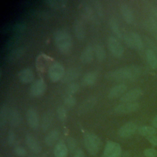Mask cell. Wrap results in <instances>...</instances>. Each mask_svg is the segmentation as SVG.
I'll return each instance as SVG.
<instances>
[{"label": "cell", "mask_w": 157, "mask_h": 157, "mask_svg": "<svg viewBox=\"0 0 157 157\" xmlns=\"http://www.w3.org/2000/svg\"><path fill=\"white\" fill-rule=\"evenodd\" d=\"M145 56L150 66L153 69H157V55L151 50L147 49L145 52Z\"/></svg>", "instance_id": "27"}, {"label": "cell", "mask_w": 157, "mask_h": 157, "mask_svg": "<svg viewBox=\"0 0 157 157\" xmlns=\"http://www.w3.org/2000/svg\"><path fill=\"white\" fill-rule=\"evenodd\" d=\"M127 90V86L124 83H120L113 86L108 93V98L109 99H114L124 94Z\"/></svg>", "instance_id": "19"}, {"label": "cell", "mask_w": 157, "mask_h": 157, "mask_svg": "<svg viewBox=\"0 0 157 157\" xmlns=\"http://www.w3.org/2000/svg\"><path fill=\"white\" fill-rule=\"evenodd\" d=\"M109 25L112 31L116 35L118 38H123V34L120 29V25L117 20V19L114 17H112L109 19Z\"/></svg>", "instance_id": "28"}, {"label": "cell", "mask_w": 157, "mask_h": 157, "mask_svg": "<svg viewBox=\"0 0 157 157\" xmlns=\"http://www.w3.org/2000/svg\"><path fill=\"white\" fill-rule=\"evenodd\" d=\"M7 140V142L9 145H12L14 144V142L15 140V135L14 132L12 130H10L8 132Z\"/></svg>", "instance_id": "46"}, {"label": "cell", "mask_w": 157, "mask_h": 157, "mask_svg": "<svg viewBox=\"0 0 157 157\" xmlns=\"http://www.w3.org/2000/svg\"><path fill=\"white\" fill-rule=\"evenodd\" d=\"M94 55L96 59L99 61H102L105 59L106 57V52L104 47L101 44H97L94 47Z\"/></svg>", "instance_id": "30"}, {"label": "cell", "mask_w": 157, "mask_h": 157, "mask_svg": "<svg viewBox=\"0 0 157 157\" xmlns=\"http://www.w3.org/2000/svg\"><path fill=\"white\" fill-rule=\"evenodd\" d=\"M8 113L9 109L6 107V105H1L0 109V126L1 128H3L6 123L8 121Z\"/></svg>", "instance_id": "35"}, {"label": "cell", "mask_w": 157, "mask_h": 157, "mask_svg": "<svg viewBox=\"0 0 157 157\" xmlns=\"http://www.w3.org/2000/svg\"><path fill=\"white\" fill-rule=\"evenodd\" d=\"M21 121V117L20 112L15 109H10L9 110L8 122L10 126L17 127L19 126Z\"/></svg>", "instance_id": "20"}, {"label": "cell", "mask_w": 157, "mask_h": 157, "mask_svg": "<svg viewBox=\"0 0 157 157\" xmlns=\"http://www.w3.org/2000/svg\"><path fill=\"white\" fill-rule=\"evenodd\" d=\"M18 78L23 83H33L34 82V74L31 68H23L18 72Z\"/></svg>", "instance_id": "14"}, {"label": "cell", "mask_w": 157, "mask_h": 157, "mask_svg": "<svg viewBox=\"0 0 157 157\" xmlns=\"http://www.w3.org/2000/svg\"><path fill=\"white\" fill-rule=\"evenodd\" d=\"M145 26L148 31H149L155 37H157V21L151 18H149V20L146 21Z\"/></svg>", "instance_id": "32"}, {"label": "cell", "mask_w": 157, "mask_h": 157, "mask_svg": "<svg viewBox=\"0 0 157 157\" xmlns=\"http://www.w3.org/2000/svg\"><path fill=\"white\" fill-rule=\"evenodd\" d=\"M152 126H153V127H154L155 128H157V115L153 119Z\"/></svg>", "instance_id": "50"}, {"label": "cell", "mask_w": 157, "mask_h": 157, "mask_svg": "<svg viewBox=\"0 0 157 157\" xmlns=\"http://www.w3.org/2000/svg\"><path fill=\"white\" fill-rule=\"evenodd\" d=\"M47 85L45 82L40 78L32 83L29 88V94L33 97H40L45 93Z\"/></svg>", "instance_id": "7"}, {"label": "cell", "mask_w": 157, "mask_h": 157, "mask_svg": "<svg viewBox=\"0 0 157 157\" xmlns=\"http://www.w3.org/2000/svg\"><path fill=\"white\" fill-rule=\"evenodd\" d=\"M21 39V34H13L6 42L4 47L6 50L11 49L17 45Z\"/></svg>", "instance_id": "29"}, {"label": "cell", "mask_w": 157, "mask_h": 157, "mask_svg": "<svg viewBox=\"0 0 157 157\" xmlns=\"http://www.w3.org/2000/svg\"><path fill=\"white\" fill-rule=\"evenodd\" d=\"M53 153L55 157H67L69 149L64 143L60 142L55 145Z\"/></svg>", "instance_id": "23"}, {"label": "cell", "mask_w": 157, "mask_h": 157, "mask_svg": "<svg viewBox=\"0 0 157 157\" xmlns=\"http://www.w3.org/2000/svg\"><path fill=\"white\" fill-rule=\"evenodd\" d=\"M138 133L141 136L149 137L151 136H153L156 133V129L154 127L148 126H144L138 128Z\"/></svg>", "instance_id": "34"}, {"label": "cell", "mask_w": 157, "mask_h": 157, "mask_svg": "<svg viewBox=\"0 0 157 157\" xmlns=\"http://www.w3.org/2000/svg\"><path fill=\"white\" fill-rule=\"evenodd\" d=\"M29 157H35V156H29Z\"/></svg>", "instance_id": "53"}, {"label": "cell", "mask_w": 157, "mask_h": 157, "mask_svg": "<svg viewBox=\"0 0 157 157\" xmlns=\"http://www.w3.org/2000/svg\"><path fill=\"white\" fill-rule=\"evenodd\" d=\"M141 74V69L136 65H130L105 73V79L113 81L131 80L138 78Z\"/></svg>", "instance_id": "1"}, {"label": "cell", "mask_w": 157, "mask_h": 157, "mask_svg": "<svg viewBox=\"0 0 157 157\" xmlns=\"http://www.w3.org/2000/svg\"><path fill=\"white\" fill-rule=\"evenodd\" d=\"M81 71L78 67H71L68 69L64 74V76L61 80L64 83H71L74 80L77 79L80 75Z\"/></svg>", "instance_id": "16"}, {"label": "cell", "mask_w": 157, "mask_h": 157, "mask_svg": "<svg viewBox=\"0 0 157 157\" xmlns=\"http://www.w3.org/2000/svg\"><path fill=\"white\" fill-rule=\"evenodd\" d=\"M26 120L28 125L33 129H36L39 125V115L37 111L33 108H29L26 113Z\"/></svg>", "instance_id": "12"}, {"label": "cell", "mask_w": 157, "mask_h": 157, "mask_svg": "<svg viewBox=\"0 0 157 157\" xmlns=\"http://www.w3.org/2000/svg\"><path fill=\"white\" fill-rule=\"evenodd\" d=\"M60 135L59 131L55 129L50 131L45 137V142L48 146H52L58 140Z\"/></svg>", "instance_id": "25"}, {"label": "cell", "mask_w": 157, "mask_h": 157, "mask_svg": "<svg viewBox=\"0 0 157 157\" xmlns=\"http://www.w3.org/2000/svg\"><path fill=\"white\" fill-rule=\"evenodd\" d=\"M130 34L132 39L134 48L138 50H142L144 48V43L139 34L136 32H131Z\"/></svg>", "instance_id": "31"}, {"label": "cell", "mask_w": 157, "mask_h": 157, "mask_svg": "<svg viewBox=\"0 0 157 157\" xmlns=\"http://www.w3.org/2000/svg\"><path fill=\"white\" fill-rule=\"evenodd\" d=\"M32 15H35L36 17H38L39 18H48L49 17V14L45 12V11H42L41 10H32Z\"/></svg>", "instance_id": "42"}, {"label": "cell", "mask_w": 157, "mask_h": 157, "mask_svg": "<svg viewBox=\"0 0 157 157\" xmlns=\"http://www.w3.org/2000/svg\"><path fill=\"white\" fill-rule=\"evenodd\" d=\"M67 148L69 149V151L71 153L76 151L75 150L77 147V143L76 140L72 137H69L67 139Z\"/></svg>", "instance_id": "40"}, {"label": "cell", "mask_w": 157, "mask_h": 157, "mask_svg": "<svg viewBox=\"0 0 157 157\" xmlns=\"http://www.w3.org/2000/svg\"><path fill=\"white\" fill-rule=\"evenodd\" d=\"M98 77V73L96 71L86 72L82 78L81 83L83 86H91L95 83Z\"/></svg>", "instance_id": "21"}, {"label": "cell", "mask_w": 157, "mask_h": 157, "mask_svg": "<svg viewBox=\"0 0 157 157\" xmlns=\"http://www.w3.org/2000/svg\"><path fill=\"white\" fill-rule=\"evenodd\" d=\"M44 2L53 9H59L64 7L67 1L66 0H46Z\"/></svg>", "instance_id": "33"}, {"label": "cell", "mask_w": 157, "mask_h": 157, "mask_svg": "<svg viewBox=\"0 0 157 157\" xmlns=\"http://www.w3.org/2000/svg\"><path fill=\"white\" fill-rule=\"evenodd\" d=\"M120 10L124 20L127 23H132L134 21V14L129 6L126 4H122L120 7Z\"/></svg>", "instance_id": "22"}, {"label": "cell", "mask_w": 157, "mask_h": 157, "mask_svg": "<svg viewBox=\"0 0 157 157\" xmlns=\"http://www.w3.org/2000/svg\"><path fill=\"white\" fill-rule=\"evenodd\" d=\"M26 28V24L23 21H18L12 26L11 31L14 34H22Z\"/></svg>", "instance_id": "36"}, {"label": "cell", "mask_w": 157, "mask_h": 157, "mask_svg": "<svg viewBox=\"0 0 157 157\" xmlns=\"http://www.w3.org/2000/svg\"><path fill=\"white\" fill-rule=\"evenodd\" d=\"M83 143L87 151L92 155H95L98 153L101 145L100 138L91 132H88L84 135Z\"/></svg>", "instance_id": "3"}, {"label": "cell", "mask_w": 157, "mask_h": 157, "mask_svg": "<svg viewBox=\"0 0 157 157\" xmlns=\"http://www.w3.org/2000/svg\"><path fill=\"white\" fill-rule=\"evenodd\" d=\"M94 56V47L91 45H88L82 50L80 54V59L82 63L84 64H88L93 61Z\"/></svg>", "instance_id": "17"}, {"label": "cell", "mask_w": 157, "mask_h": 157, "mask_svg": "<svg viewBox=\"0 0 157 157\" xmlns=\"http://www.w3.org/2000/svg\"><path fill=\"white\" fill-rule=\"evenodd\" d=\"M156 38V40H157V37H155Z\"/></svg>", "instance_id": "52"}, {"label": "cell", "mask_w": 157, "mask_h": 157, "mask_svg": "<svg viewBox=\"0 0 157 157\" xmlns=\"http://www.w3.org/2000/svg\"><path fill=\"white\" fill-rule=\"evenodd\" d=\"M129 156H130V154L129 153V152L126 151V152L123 153V154H121L120 157H129Z\"/></svg>", "instance_id": "51"}, {"label": "cell", "mask_w": 157, "mask_h": 157, "mask_svg": "<svg viewBox=\"0 0 157 157\" xmlns=\"http://www.w3.org/2000/svg\"><path fill=\"white\" fill-rule=\"evenodd\" d=\"M144 39L147 44L150 47V49L153 51L157 55V44H156L151 39L147 36H144Z\"/></svg>", "instance_id": "43"}, {"label": "cell", "mask_w": 157, "mask_h": 157, "mask_svg": "<svg viewBox=\"0 0 157 157\" xmlns=\"http://www.w3.org/2000/svg\"><path fill=\"white\" fill-rule=\"evenodd\" d=\"M53 120V115L52 112L48 111L45 112L41 120V128L44 131H47L52 124Z\"/></svg>", "instance_id": "24"}, {"label": "cell", "mask_w": 157, "mask_h": 157, "mask_svg": "<svg viewBox=\"0 0 157 157\" xmlns=\"http://www.w3.org/2000/svg\"><path fill=\"white\" fill-rule=\"evenodd\" d=\"M79 88H80V86L76 82H73L69 83L67 86V89H66L67 94L73 95L74 94L76 93L78 91Z\"/></svg>", "instance_id": "38"}, {"label": "cell", "mask_w": 157, "mask_h": 157, "mask_svg": "<svg viewBox=\"0 0 157 157\" xmlns=\"http://www.w3.org/2000/svg\"><path fill=\"white\" fill-rule=\"evenodd\" d=\"M144 154L146 157H156L157 151L153 148H147L144 151Z\"/></svg>", "instance_id": "45"}, {"label": "cell", "mask_w": 157, "mask_h": 157, "mask_svg": "<svg viewBox=\"0 0 157 157\" xmlns=\"http://www.w3.org/2000/svg\"><path fill=\"white\" fill-rule=\"evenodd\" d=\"M25 53V48L23 47H18L12 49L5 56V61L8 63L17 61L21 58Z\"/></svg>", "instance_id": "11"}, {"label": "cell", "mask_w": 157, "mask_h": 157, "mask_svg": "<svg viewBox=\"0 0 157 157\" xmlns=\"http://www.w3.org/2000/svg\"><path fill=\"white\" fill-rule=\"evenodd\" d=\"M26 144L29 150L36 154L40 153L42 151V147L39 141L31 134H28L25 136Z\"/></svg>", "instance_id": "15"}, {"label": "cell", "mask_w": 157, "mask_h": 157, "mask_svg": "<svg viewBox=\"0 0 157 157\" xmlns=\"http://www.w3.org/2000/svg\"><path fill=\"white\" fill-rule=\"evenodd\" d=\"M81 12L83 16L88 20H91L94 18V12L93 7L88 2H82L81 6Z\"/></svg>", "instance_id": "26"}, {"label": "cell", "mask_w": 157, "mask_h": 157, "mask_svg": "<svg viewBox=\"0 0 157 157\" xmlns=\"http://www.w3.org/2000/svg\"><path fill=\"white\" fill-rule=\"evenodd\" d=\"M73 30L75 37L78 40H83L86 36L85 28L81 20H75L73 23Z\"/></svg>", "instance_id": "18"}, {"label": "cell", "mask_w": 157, "mask_h": 157, "mask_svg": "<svg viewBox=\"0 0 157 157\" xmlns=\"http://www.w3.org/2000/svg\"><path fill=\"white\" fill-rule=\"evenodd\" d=\"M91 4L93 6L95 10L96 11V13L99 17H102L104 15V12H103V7L102 6L101 3L99 1H90Z\"/></svg>", "instance_id": "41"}, {"label": "cell", "mask_w": 157, "mask_h": 157, "mask_svg": "<svg viewBox=\"0 0 157 157\" xmlns=\"http://www.w3.org/2000/svg\"><path fill=\"white\" fill-rule=\"evenodd\" d=\"M56 114L59 120L64 121L67 117V112L66 107L63 105H59L56 109Z\"/></svg>", "instance_id": "37"}, {"label": "cell", "mask_w": 157, "mask_h": 157, "mask_svg": "<svg viewBox=\"0 0 157 157\" xmlns=\"http://www.w3.org/2000/svg\"><path fill=\"white\" fill-rule=\"evenodd\" d=\"M64 104L67 107H74L76 104V99L73 95L67 94L64 98Z\"/></svg>", "instance_id": "39"}, {"label": "cell", "mask_w": 157, "mask_h": 157, "mask_svg": "<svg viewBox=\"0 0 157 157\" xmlns=\"http://www.w3.org/2000/svg\"><path fill=\"white\" fill-rule=\"evenodd\" d=\"M139 108V104L136 102H122L117 105L114 110L117 113L126 114L134 112L138 110Z\"/></svg>", "instance_id": "8"}, {"label": "cell", "mask_w": 157, "mask_h": 157, "mask_svg": "<svg viewBox=\"0 0 157 157\" xmlns=\"http://www.w3.org/2000/svg\"><path fill=\"white\" fill-rule=\"evenodd\" d=\"M109 49L112 55L116 58H120L124 53V48L117 37L110 36L107 39Z\"/></svg>", "instance_id": "5"}, {"label": "cell", "mask_w": 157, "mask_h": 157, "mask_svg": "<svg viewBox=\"0 0 157 157\" xmlns=\"http://www.w3.org/2000/svg\"><path fill=\"white\" fill-rule=\"evenodd\" d=\"M64 73V68L59 62L56 61L53 63L48 67V75L50 80L53 82L61 80Z\"/></svg>", "instance_id": "4"}, {"label": "cell", "mask_w": 157, "mask_h": 157, "mask_svg": "<svg viewBox=\"0 0 157 157\" xmlns=\"http://www.w3.org/2000/svg\"><path fill=\"white\" fill-rule=\"evenodd\" d=\"M121 155V148L119 144L111 140L107 142L103 151V157H120Z\"/></svg>", "instance_id": "6"}, {"label": "cell", "mask_w": 157, "mask_h": 157, "mask_svg": "<svg viewBox=\"0 0 157 157\" xmlns=\"http://www.w3.org/2000/svg\"><path fill=\"white\" fill-rule=\"evenodd\" d=\"M137 130V126L133 122H128L120 127L118 134L122 138H127L132 136Z\"/></svg>", "instance_id": "9"}, {"label": "cell", "mask_w": 157, "mask_h": 157, "mask_svg": "<svg viewBox=\"0 0 157 157\" xmlns=\"http://www.w3.org/2000/svg\"><path fill=\"white\" fill-rule=\"evenodd\" d=\"M142 94L143 91L140 88H134L122 95L120 99V101L121 102H132L140 98Z\"/></svg>", "instance_id": "10"}, {"label": "cell", "mask_w": 157, "mask_h": 157, "mask_svg": "<svg viewBox=\"0 0 157 157\" xmlns=\"http://www.w3.org/2000/svg\"><path fill=\"white\" fill-rule=\"evenodd\" d=\"M150 17L157 21V8L156 7H152V9H151V16Z\"/></svg>", "instance_id": "48"}, {"label": "cell", "mask_w": 157, "mask_h": 157, "mask_svg": "<svg viewBox=\"0 0 157 157\" xmlns=\"http://www.w3.org/2000/svg\"><path fill=\"white\" fill-rule=\"evenodd\" d=\"M14 152L17 156H20V157L26 156V155H27L26 150L21 146L15 147V148L14 149Z\"/></svg>", "instance_id": "44"}, {"label": "cell", "mask_w": 157, "mask_h": 157, "mask_svg": "<svg viewBox=\"0 0 157 157\" xmlns=\"http://www.w3.org/2000/svg\"><path fill=\"white\" fill-rule=\"evenodd\" d=\"M147 139L151 144H152L154 146H157V136H151L147 137Z\"/></svg>", "instance_id": "47"}, {"label": "cell", "mask_w": 157, "mask_h": 157, "mask_svg": "<svg viewBox=\"0 0 157 157\" xmlns=\"http://www.w3.org/2000/svg\"><path fill=\"white\" fill-rule=\"evenodd\" d=\"M97 99L94 96H90L83 101L78 108V114H84L89 112L96 104Z\"/></svg>", "instance_id": "13"}, {"label": "cell", "mask_w": 157, "mask_h": 157, "mask_svg": "<svg viewBox=\"0 0 157 157\" xmlns=\"http://www.w3.org/2000/svg\"><path fill=\"white\" fill-rule=\"evenodd\" d=\"M73 157H85V153L82 150L79 149L75 151Z\"/></svg>", "instance_id": "49"}, {"label": "cell", "mask_w": 157, "mask_h": 157, "mask_svg": "<svg viewBox=\"0 0 157 157\" xmlns=\"http://www.w3.org/2000/svg\"><path fill=\"white\" fill-rule=\"evenodd\" d=\"M53 37L55 45L60 53L67 54L71 52L72 47V40L68 31L63 28L58 29L54 33Z\"/></svg>", "instance_id": "2"}]
</instances>
